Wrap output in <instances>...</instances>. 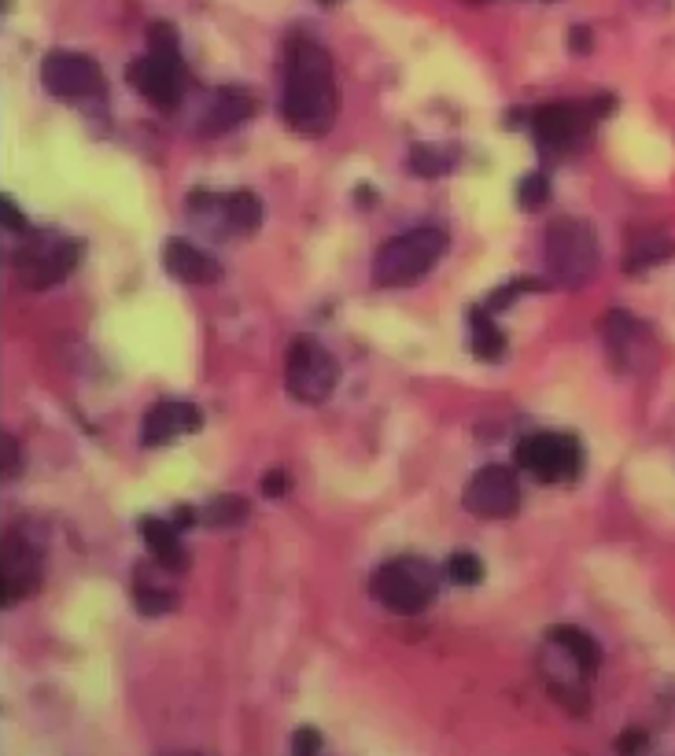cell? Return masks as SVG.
Wrapping results in <instances>:
<instances>
[{
	"mask_svg": "<svg viewBox=\"0 0 675 756\" xmlns=\"http://www.w3.org/2000/svg\"><path fill=\"white\" fill-rule=\"evenodd\" d=\"M340 115L332 56L318 41H292L285 63V119L303 137H325Z\"/></svg>",
	"mask_w": 675,
	"mask_h": 756,
	"instance_id": "obj_1",
	"label": "cell"
},
{
	"mask_svg": "<svg viewBox=\"0 0 675 756\" xmlns=\"http://www.w3.org/2000/svg\"><path fill=\"white\" fill-rule=\"evenodd\" d=\"M133 85L141 89L148 104L159 111H174L185 96V63H181V41L178 30L170 23L148 26V56L130 67Z\"/></svg>",
	"mask_w": 675,
	"mask_h": 756,
	"instance_id": "obj_2",
	"label": "cell"
},
{
	"mask_svg": "<svg viewBox=\"0 0 675 756\" xmlns=\"http://www.w3.org/2000/svg\"><path fill=\"white\" fill-rule=\"evenodd\" d=\"M447 251V233L436 225H421V229H406L399 237H391L373 259V284L380 288H406L417 284L421 277L432 273L439 259Z\"/></svg>",
	"mask_w": 675,
	"mask_h": 756,
	"instance_id": "obj_3",
	"label": "cell"
},
{
	"mask_svg": "<svg viewBox=\"0 0 675 756\" xmlns=\"http://www.w3.org/2000/svg\"><path fill=\"white\" fill-rule=\"evenodd\" d=\"M546 270L565 288H583L598 273V237L583 218H554L546 225Z\"/></svg>",
	"mask_w": 675,
	"mask_h": 756,
	"instance_id": "obj_4",
	"label": "cell"
},
{
	"mask_svg": "<svg viewBox=\"0 0 675 756\" xmlns=\"http://www.w3.org/2000/svg\"><path fill=\"white\" fill-rule=\"evenodd\" d=\"M369 591L388 613L421 616L436 598V568L421 557H395L373 572Z\"/></svg>",
	"mask_w": 675,
	"mask_h": 756,
	"instance_id": "obj_5",
	"label": "cell"
},
{
	"mask_svg": "<svg viewBox=\"0 0 675 756\" xmlns=\"http://www.w3.org/2000/svg\"><path fill=\"white\" fill-rule=\"evenodd\" d=\"M517 465L539 484H572L583 469V450L569 432H532L517 443Z\"/></svg>",
	"mask_w": 675,
	"mask_h": 756,
	"instance_id": "obj_6",
	"label": "cell"
},
{
	"mask_svg": "<svg viewBox=\"0 0 675 756\" xmlns=\"http://www.w3.org/2000/svg\"><path fill=\"white\" fill-rule=\"evenodd\" d=\"M285 384L288 395L299 402H325L340 384V366L329 355V347L314 336H296L288 347L285 362Z\"/></svg>",
	"mask_w": 675,
	"mask_h": 756,
	"instance_id": "obj_7",
	"label": "cell"
},
{
	"mask_svg": "<svg viewBox=\"0 0 675 756\" xmlns=\"http://www.w3.org/2000/svg\"><path fill=\"white\" fill-rule=\"evenodd\" d=\"M78 259H82V248L74 240L60 237V233H34L15 251V273L26 288L41 292V288L60 284L78 266Z\"/></svg>",
	"mask_w": 675,
	"mask_h": 756,
	"instance_id": "obj_8",
	"label": "cell"
},
{
	"mask_svg": "<svg viewBox=\"0 0 675 756\" xmlns=\"http://www.w3.org/2000/svg\"><path fill=\"white\" fill-rule=\"evenodd\" d=\"M189 211L203 229L218 233H255L262 225V200L255 192H192Z\"/></svg>",
	"mask_w": 675,
	"mask_h": 756,
	"instance_id": "obj_9",
	"label": "cell"
},
{
	"mask_svg": "<svg viewBox=\"0 0 675 756\" xmlns=\"http://www.w3.org/2000/svg\"><path fill=\"white\" fill-rule=\"evenodd\" d=\"M465 509L484 520H510L521 509V484L510 465H487L465 484Z\"/></svg>",
	"mask_w": 675,
	"mask_h": 756,
	"instance_id": "obj_10",
	"label": "cell"
},
{
	"mask_svg": "<svg viewBox=\"0 0 675 756\" xmlns=\"http://www.w3.org/2000/svg\"><path fill=\"white\" fill-rule=\"evenodd\" d=\"M41 82H45L48 93L60 96V100H82V96H93L104 89V74L82 52L56 48L41 63Z\"/></svg>",
	"mask_w": 675,
	"mask_h": 756,
	"instance_id": "obj_11",
	"label": "cell"
},
{
	"mask_svg": "<svg viewBox=\"0 0 675 756\" xmlns=\"http://www.w3.org/2000/svg\"><path fill=\"white\" fill-rule=\"evenodd\" d=\"M41 587V550L34 546V539L19 528L4 535V568H0V602L19 605L26 594H34Z\"/></svg>",
	"mask_w": 675,
	"mask_h": 756,
	"instance_id": "obj_12",
	"label": "cell"
},
{
	"mask_svg": "<svg viewBox=\"0 0 675 756\" xmlns=\"http://www.w3.org/2000/svg\"><path fill=\"white\" fill-rule=\"evenodd\" d=\"M598 119V104H580V100H550L535 111V137L543 148H561L572 144L576 137L591 130V122Z\"/></svg>",
	"mask_w": 675,
	"mask_h": 756,
	"instance_id": "obj_13",
	"label": "cell"
},
{
	"mask_svg": "<svg viewBox=\"0 0 675 756\" xmlns=\"http://www.w3.org/2000/svg\"><path fill=\"white\" fill-rule=\"evenodd\" d=\"M200 428H203V414L196 402L163 399V402H155V406H148L141 439H144V447H166V443H174V439L181 436H192V432H200Z\"/></svg>",
	"mask_w": 675,
	"mask_h": 756,
	"instance_id": "obj_14",
	"label": "cell"
},
{
	"mask_svg": "<svg viewBox=\"0 0 675 756\" xmlns=\"http://www.w3.org/2000/svg\"><path fill=\"white\" fill-rule=\"evenodd\" d=\"M166 568L159 561H144L133 568V605L144 616H163L178 609V591L163 579Z\"/></svg>",
	"mask_w": 675,
	"mask_h": 756,
	"instance_id": "obj_15",
	"label": "cell"
},
{
	"mask_svg": "<svg viewBox=\"0 0 675 756\" xmlns=\"http://www.w3.org/2000/svg\"><path fill=\"white\" fill-rule=\"evenodd\" d=\"M141 535H144L148 554H152L166 572H185V568H189V550L181 543V528L174 520L141 517Z\"/></svg>",
	"mask_w": 675,
	"mask_h": 756,
	"instance_id": "obj_16",
	"label": "cell"
},
{
	"mask_svg": "<svg viewBox=\"0 0 675 756\" xmlns=\"http://www.w3.org/2000/svg\"><path fill=\"white\" fill-rule=\"evenodd\" d=\"M163 266L170 277H178L185 284H214L222 277L218 262L207 251L196 248V244H189V240H170L163 251Z\"/></svg>",
	"mask_w": 675,
	"mask_h": 756,
	"instance_id": "obj_17",
	"label": "cell"
},
{
	"mask_svg": "<svg viewBox=\"0 0 675 756\" xmlns=\"http://www.w3.org/2000/svg\"><path fill=\"white\" fill-rule=\"evenodd\" d=\"M251 115V100L244 93H237V89H218V93L211 96V104H207V111H203V122L200 130L207 133V137H218V133H229L233 126H240V122Z\"/></svg>",
	"mask_w": 675,
	"mask_h": 756,
	"instance_id": "obj_18",
	"label": "cell"
},
{
	"mask_svg": "<svg viewBox=\"0 0 675 756\" xmlns=\"http://www.w3.org/2000/svg\"><path fill=\"white\" fill-rule=\"evenodd\" d=\"M546 638H550V642H554V646L565 653V657H572V661H576V668H580L583 675L594 672V668H598V661H602V650H598V642H594L587 631H580V627L554 624L550 631H546Z\"/></svg>",
	"mask_w": 675,
	"mask_h": 756,
	"instance_id": "obj_19",
	"label": "cell"
},
{
	"mask_svg": "<svg viewBox=\"0 0 675 756\" xmlns=\"http://www.w3.org/2000/svg\"><path fill=\"white\" fill-rule=\"evenodd\" d=\"M602 332H605L609 351H613L616 358H624L628 366H631V358L639 355V343H650V336H646V329H642L639 321L628 318V314H620V310H613V314L605 318Z\"/></svg>",
	"mask_w": 675,
	"mask_h": 756,
	"instance_id": "obj_20",
	"label": "cell"
},
{
	"mask_svg": "<svg viewBox=\"0 0 675 756\" xmlns=\"http://www.w3.org/2000/svg\"><path fill=\"white\" fill-rule=\"evenodd\" d=\"M473 351L476 358H484V362H498V358L506 355V336H502V329L491 321V310L487 307L473 310Z\"/></svg>",
	"mask_w": 675,
	"mask_h": 756,
	"instance_id": "obj_21",
	"label": "cell"
},
{
	"mask_svg": "<svg viewBox=\"0 0 675 756\" xmlns=\"http://www.w3.org/2000/svg\"><path fill=\"white\" fill-rule=\"evenodd\" d=\"M454 163H458V152L447 144H414L410 152V170L417 178H443Z\"/></svg>",
	"mask_w": 675,
	"mask_h": 756,
	"instance_id": "obj_22",
	"label": "cell"
},
{
	"mask_svg": "<svg viewBox=\"0 0 675 756\" xmlns=\"http://www.w3.org/2000/svg\"><path fill=\"white\" fill-rule=\"evenodd\" d=\"M200 520L211 524V528H233L240 520H248V498H240V495L211 498V502L200 509Z\"/></svg>",
	"mask_w": 675,
	"mask_h": 756,
	"instance_id": "obj_23",
	"label": "cell"
},
{
	"mask_svg": "<svg viewBox=\"0 0 675 756\" xmlns=\"http://www.w3.org/2000/svg\"><path fill=\"white\" fill-rule=\"evenodd\" d=\"M443 576L450 579V583H458V587H476L480 579H484V561L476 554H450L447 565H443Z\"/></svg>",
	"mask_w": 675,
	"mask_h": 756,
	"instance_id": "obj_24",
	"label": "cell"
},
{
	"mask_svg": "<svg viewBox=\"0 0 675 756\" xmlns=\"http://www.w3.org/2000/svg\"><path fill=\"white\" fill-rule=\"evenodd\" d=\"M672 255V240L668 237H650V240H642L639 248L631 251L628 255V266L631 270H642V266H653V262H661V259H668Z\"/></svg>",
	"mask_w": 675,
	"mask_h": 756,
	"instance_id": "obj_25",
	"label": "cell"
},
{
	"mask_svg": "<svg viewBox=\"0 0 675 756\" xmlns=\"http://www.w3.org/2000/svg\"><path fill=\"white\" fill-rule=\"evenodd\" d=\"M546 196H550V181L543 174H528L521 181V189H517V200H521L524 211H535L539 203H546Z\"/></svg>",
	"mask_w": 675,
	"mask_h": 756,
	"instance_id": "obj_26",
	"label": "cell"
},
{
	"mask_svg": "<svg viewBox=\"0 0 675 756\" xmlns=\"http://www.w3.org/2000/svg\"><path fill=\"white\" fill-rule=\"evenodd\" d=\"M0 218H4V229H8V233H19V237L26 233L23 211H19V207H15V203L8 200V196H4V203H0Z\"/></svg>",
	"mask_w": 675,
	"mask_h": 756,
	"instance_id": "obj_27",
	"label": "cell"
},
{
	"mask_svg": "<svg viewBox=\"0 0 675 756\" xmlns=\"http://www.w3.org/2000/svg\"><path fill=\"white\" fill-rule=\"evenodd\" d=\"M292 749H296V753H318V749H321V734L314 731V727H299Z\"/></svg>",
	"mask_w": 675,
	"mask_h": 756,
	"instance_id": "obj_28",
	"label": "cell"
},
{
	"mask_svg": "<svg viewBox=\"0 0 675 756\" xmlns=\"http://www.w3.org/2000/svg\"><path fill=\"white\" fill-rule=\"evenodd\" d=\"M288 491V476L281 473V469H273L266 480H262V495H270V498H281Z\"/></svg>",
	"mask_w": 675,
	"mask_h": 756,
	"instance_id": "obj_29",
	"label": "cell"
},
{
	"mask_svg": "<svg viewBox=\"0 0 675 756\" xmlns=\"http://www.w3.org/2000/svg\"><path fill=\"white\" fill-rule=\"evenodd\" d=\"M19 469V450H15V439L4 436V476H15Z\"/></svg>",
	"mask_w": 675,
	"mask_h": 756,
	"instance_id": "obj_30",
	"label": "cell"
},
{
	"mask_svg": "<svg viewBox=\"0 0 675 756\" xmlns=\"http://www.w3.org/2000/svg\"><path fill=\"white\" fill-rule=\"evenodd\" d=\"M196 520H200V509H192V506H178V509H174V524H178L181 532H185V528H192Z\"/></svg>",
	"mask_w": 675,
	"mask_h": 756,
	"instance_id": "obj_31",
	"label": "cell"
},
{
	"mask_svg": "<svg viewBox=\"0 0 675 756\" xmlns=\"http://www.w3.org/2000/svg\"><path fill=\"white\" fill-rule=\"evenodd\" d=\"M321 4H336V0H321Z\"/></svg>",
	"mask_w": 675,
	"mask_h": 756,
	"instance_id": "obj_32",
	"label": "cell"
}]
</instances>
